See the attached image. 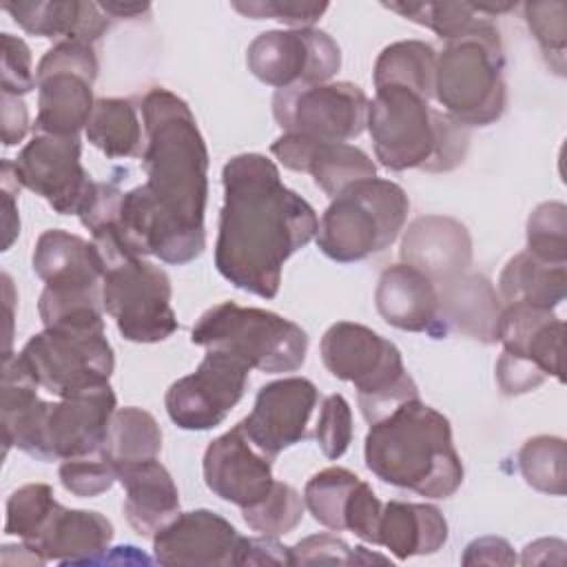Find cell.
Listing matches in <instances>:
<instances>
[{
  "instance_id": "1",
  "label": "cell",
  "mask_w": 567,
  "mask_h": 567,
  "mask_svg": "<svg viewBox=\"0 0 567 567\" xmlns=\"http://www.w3.org/2000/svg\"><path fill=\"white\" fill-rule=\"evenodd\" d=\"M146 182L122 195L106 233L126 255L188 264L206 248L208 148L188 104L164 86L142 97Z\"/></svg>"
},
{
  "instance_id": "2",
  "label": "cell",
  "mask_w": 567,
  "mask_h": 567,
  "mask_svg": "<svg viewBox=\"0 0 567 567\" xmlns=\"http://www.w3.org/2000/svg\"><path fill=\"white\" fill-rule=\"evenodd\" d=\"M224 206L215 266L235 288L275 299L284 264L317 235L315 208L281 182L261 153H241L221 168Z\"/></svg>"
},
{
  "instance_id": "3",
  "label": "cell",
  "mask_w": 567,
  "mask_h": 567,
  "mask_svg": "<svg viewBox=\"0 0 567 567\" xmlns=\"http://www.w3.org/2000/svg\"><path fill=\"white\" fill-rule=\"evenodd\" d=\"M363 456L377 478L425 498H447L463 483L452 425L421 399H410L370 423Z\"/></svg>"
},
{
  "instance_id": "4",
  "label": "cell",
  "mask_w": 567,
  "mask_h": 567,
  "mask_svg": "<svg viewBox=\"0 0 567 567\" xmlns=\"http://www.w3.org/2000/svg\"><path fill=\"white\" fill-rule=\"evenodd\" d=\"M374 155L390 171L447 173L465 162L470 128L405 86H381L368 104Z\"/></svg>"
},
{
  "instance_id": "5",
  "label": "cell",
  "mask_w": 567,
  "mask_h": 567,
  "mask_svg": "<svg viewBox=\"0 0 567 567\" xmlns=\"http://www.w3.org/2000/svg\"><path fill=\"white\" fill-rule=\"evenodd\" d=\"M505 53L492 18L436 55L434 97L465 128L494 124L507 106Z\"/></svg>"
},
{
  "instance_id": "6",
  "label": "cell",
  "mask_w": 567,
  "mask_h": 567,
  "mask_svg": "<svg viewBox=\"0 0 567 567\" xmlns=\"http://www.w3.org/2000/svg\"><path fill=\"white\" fill-rule=\"evenodd\" d=\"M319 352L332 377L354 385L368 423H377L401 403L419 399V388L408 374L399 348L368 326L332 323L321 337Z\"/></svg>"
},
{
  "instance_id": "7",
  "label": "cell",
  "mask_w": 567,
  "mask_h": 567,
  "mask_svg": "<svg viewBox=\"0 0 567 567\" xmlns=\"http://www.w3.org/2000/svg\"><path fill=\"white\" fill-rule=\"evenodd\" d=\"M408 213L410 199L399 184L381 177L354 182L321 215L317 246L339 264L368 259L399 237Z\"/></svg>"
},
{
  "instance_id": "8",
  "label": "cell",
  "mask_w": 567,
  "mask_h": 567,
  "mask_svg": "<svg viewBox=\"0 0 567 567\" xmlns=\"http://www.w3.org/2000/svg\"><path fill=\"white\" fill-rule=\"evenodd\" d=\"M190 341L206 350H221L250 370L279 374L303 365L308 334L295 321L264 308L221 301L195 321Z\"/></svg>"
},
{
  "instance_id": "9",
  "label": "cell",
  "mask_w": 567,
  "mask_h": 567,
  "mask_svg": "<svg viewBox=\"0 0 567 567\" xmlns=\"http://www.w3.org/2000/svg\"><path fill=\"white\" fill-rule=\"evenodd\" d=\"M18 354L35 383L60 399L109 385L115 368L104 323L44 328Z\"/></svg>"
},
{
  "instance_id": "10",
  "label": "cell",
  "mask_w": 567,
  "mask_h": 567,
  "mask_svg": "<svg viewBox=\"0 0 567 567\" xmlns=\"http://www.w3.org/2000/svg\"><path fill=\"white\" fill-rule=\"evenodd\" d=\"M31 266L44 281L38 301L44 326L104 308V261L93 241L62 228H49L35 241Z\"/></svg>"
},
{
  "instance_id": "11",
  "label": "cell",
  "mask_w": 567,
  "mask_h": 567,
  "mask_svg": "<svg viewBox=\"0 0 567 567\" xmlns=\"http://www.w3.org/2000/svg\"><path fill=\"white\" fill-rule=\"evenodd\" d=\"M168 275L144 257L124 255L104 264L102 306L120 334L133 343H157L177 330Z\"/></svg>"
},
{
  "instance_id": "12",
  "label": "cell",
  "mask_w": 567,
  "mask_h": 567,
  "mask_svg": "<svg viewBox=\"0 0 567 567\" xmlns=\"http://www.w3.org/2000/svg\"><path fill=\"white\" fill-rule=\"evenodd\" d=\"M565 323L554 310L527 303L503 306L498 319L496 381L505 396L536 390L547 377L563 381Z\"/></svg>"
},
{
  "instance_id": "13",
  "label": "cell",
  "mask_w": 567,
  "mask_h": 567,
  "mask_svg": "<svg viewBox=\"0 0 567 567\" xmlns=\"http://www.w3.org/2000/svg\"><path fill=\"white\" fill-rule=\"evenodd\" d=\"M93 44L55 42L38 62L35 133L78 135L93 113V84L97 80Z\"/></svg>"
},
{
  "instance_id": "14",
  "label": "cell",
  "mask_w": 567,
  "mask_h": 567,
  "mask_svg": "<svg viewBox=\"0 0 567 567\" xmlns=\"http://www.w3.org/2000/svg\"><path fill=\"white\" fill-rule=\"evenodd\" d=\"M368 104L370 100L361 86L352 82H326L279 89L272 97V115L284 133L346 142L363 133Z\"/></svg>"
},
{
  "instance_id": "15",
  "label": "cell",
  "mask_w": 567,
  "mask_h": 567,
  "mask_svg": "<svg viewBox=\"0 0 567 567\" xmlns=\"http://www.w3.org/2000/svg\"><path fill=\"white\" fill-rule=\"evenodd\" d=\"M248 71L279 89L326 84L341 66L339 44L321 29H272L259 33L246 51Z\"/></svg>"
},
{
  "instance_id": "16",
  "label": "cell",
  "mask_w": 567,
  "mask_h": 567,
  "mask_svg": "<svg viewBox=\"0 0 567 567\" xmlns=\"http://www.w3.org/2000/svg\"><path fill=\"white\" fill-rule=\"evenodd\" d=\"M250 368L221 350H208L195 372L171 383L164 396L168 419L190 432L217 427L241 401Z\"/></svg>"
},
{
  "instance_id": "17",
  "label": "cell",
  "mask_w": 567,
  "mask_h": 567,
  "mask_svg": "<svg viewBox=\"0 0 567 567\" xmlns=\"http://www.w3.org/2000/svg\"><path fill=\"white\" fill-rule=\"evenodd\" d=\"M78 135L35 133L13 162L20 186L44 197L58 215H80L95 179L82 166Z\"/></svg>"
},
{
  "instance_id": "18",
  "label": "cell",
  "mask_w": 567,
  "mask_h": 567,
  "mask_svg": "<svg viewBox=\"0 0 567 567\" xmlns=\"http://www.w3.org/2000/svg\"><path fill=\"white\" fill-rule=\"evenodd\" d=\"M317 385L306 377H284L259 388L250 414L239 421L246 436L272 461L288 447L310 439Z\"/></svg>"
},
{
  "instance_id": "19",
  "label": "cell",
  "mask_w": 567,
  "mask_h": 567,
  "mask_svg": "<svg viewBox=\"0 0 567 567\" xmlns=\"http://www.w3.org/2000/svg\"><path fill=\"white\" fill-rule=\"evenodd\" d=\"M244 538L213 509L179 512L153 536V554L168 567H230L239 565Z\"/></svg>"
},
{
  "instance_id": "20",
  "label": "cell",
  "mask_w": 567,
  "mask_h": 567,
  "mask_svg": "<svg viewBox=\"0 0 567 567\" xmlns=\"http://www.w3.org/2000/svg\"><path fill=\"white\" fill-rule=\"evenodd\" d=\"M202 472L206 487L239 509L264 501L275 485L272 458L246 436L241 423L208 443Z\"/></svg>"
},
{
  "instance_id": "21",
  "label": "cell",
  "mask_w": 567,
  "mask_h": 567,
  "mask_svg": "<svg viewBox=\"0 0 567 567\" xmlns=\"http://www.w3.org/2000/svg\"><path fill=\"white\" fill-rule=\"evenodd\" d=\"M117 399L111 385L49 403L44 421V463L66 461L104 450Z\"/></svg>"
},
{
  "instance_id": "22",
  "label": "cell",
  "mask_w": 567,
  "mask_h": 567,
  "mask_svg": "<svg viewBox=\"0 0 567 567\" xmlns=\"http://www.w3.org/2000/svg\"><path fill=\"white\" fill-rule=\"evenodd\" d=\"M270 153L286 168L308 173L330 199H334L354 182L377 177V166L370 155L348 142H326L284 133L272 142Z\"/></svg>"
},
{
  "instance_id": "23",
  "label": "cell",
  "mask_w": 567,
  "mask_h": 567,
  "mask_svg": "<svg viewBox=\"0 0 567 567\" xmlns=\"http://www.w3.org/2000/svg\"><path fill=\"white\" fill-rule=\"evenodd\" d=\"M401 261L425 272L436 286L463 272L472 264V237L465 224L447 215L416 217L401 239Z\"/></svg>"
},
{
  "instance_id": "24",
  "label": "cell",
  "mask_w": 567,
  "mask_h": 567,
  "mask_svg": "<svg viewBox=\"0 0 567 567\" xmlns=\"http://www.w3.org/2000/svg\"><path fill=\"white\" fill-rule=\"evenodd\" d=\"M374 303L385 323L405 332H427L443 339L439 286L421 270L408 264L385 268L377 281Z\"/></svg>"
},
{
  "instance_id": "25",
  "label": "cell",
  "mask_w": 567,
  "mask_h": 567,
  "mask_svg": "<svg viewBox=\"0 0 567 567\" xmlns=\"http://www.w3.org/2000/svg\"><path fill=\"white\" fill-rule=\"evenodd\" d=\"M111 540L113 525L104 514L58 505L42 534L27 547L42 563L55 560L62 565H89L102 560Z\"/></svg>"
},
{
  "instance_id": "26",
  "label": "cell",
  "mask_w": 567,
  "mask_h": 567,
  "mask_svg": "<svg viewBox=\"0 0 567 567\" xmlns=\"http://www.w3.org/2000/svg\"><path fill=\"white\" fill-rule=\"evenodd\" d=\"M38 383L20 354L4 357L2 368V434L4 452L13 445L35 461H44V421L49 403L38 396Z\"/></svg>"
},
{
  "instance_id": "27",
  "label": "cell",
  "mask_w": 567,
  "mask_h": 567,
  "mask_svg": "<svg viewBox=\"0 0 567 567\" xmlns=\"http://www.w3.org/2000/svg\"><path fill=\"white\" fill-rule=\"evenodd\" d=\"M2 9L27 33L58 42L93 44L111 27L100 4L84 0H16L2 2Z\"/></svg>"
},
{
  "instance_id": "28",
  "label": "cell",
  "mask_w": 567,
  "mask_h": 567,
  "mask_svg": "<svg viewBox=\"0 0 567 567\" xmlns=\"http://www.w3.org/2000/svg\"><path fill=\"white\" fill-rule=\"evenodd\" d=\"M439 306L445 334L456 330L485 346L498 341L503 303L485 275L463 272L445 284H439Z\"/></svg>"
},
{
  "instance_id": "29",
  "label": "cell",
  "mask_w": 567,
  "mask_h": 567,
  "mask_svg": "<svg viewBox=\"0 0 567 567\" xmlns=\"http://www.w3.org/2000/svg\"><path fill=\"white\" fill-rule=\"evenodd\" d=\"M117 481L126 492L124 516L140 536L153 538L179 514L177 485L157 458L120 470Z\"/></svg>"
},
{
  "instance_id": "30",
  "label": "cell",
  "mask_w": 567,
  "mask_h": 567,
  "mask_svg": "<svg viewBox=\"0 0 567 567\" xmlns=\"http://www.w3.org/2000/svg\"><path fill=\"white\" fill-rule=\"evenodd\" d=\"M447 536V520L434 505L388 501L381 509L377 545H383L399 560L436 554Z\"/></svg>"
},
{
  "instance_id": "31",
  "label": "cell",
  "mask_w": 567,
  "mask_h": 567,
  "mask_svg": "<svg viewBox=\"0 0 567 567\" xmlns=\"http://www.w3.org/2000/svg\"><path fill=\"white\" fill-rule=\"evenodd\" d=\"M567 292L565 264H549L529 250L514 255L498 277V299L503 306L527 303L554 310Z\"/></svg>"
},
{
  "instance_id": "32",
  "label": "cell",
  "mask_w": 567,
  "mask_h": 567,
  "mask_svg": "<svg viewBox=\"0 0 567 567\" xmlns=\"http://www.w3.org/2000/svg\"><path fill=\"white\" fill-rule=\"evenodd\" d=\"M86 140L111 159L144 153L137 106L126 97H100L86 124Z\"/></svg>"
},
{
  "instance_id": "33",
  "label": "cell",
  "mask_w": 567,
  "mask_h": 567,
  "mask_svg": "<svg viewBox=\"0 0 567 567\" xmlns=\"http://www.w3.org/2000/svg\"><path fill=\"white\" fill-rule=\"evenodd\" d=\"M383 7L432 29L445 42L472 33L487 18L512 11V2H385Z\"/></svg>"
},
{
  "instance_id": "34",
  "label": "cell",
  "mask_w": 567,
  "mask_h": 567,
  "mask_svg": "<svg viewBox=\"0 0 567 567\" xmlns=\"http://www.w3.org/2000/svg\"><path fill=\"white\" fill-rule=\"evenodd\" d=\"M162 450V430L155 416L142 408L126 405L113 412L104 454L113 463L115 472L131 465L153 461Z\"/></svg>"
},
{
  "instance_id": "35",
  "label": "cell",
  "mask_w": 567,
  "mask_h": 567,
  "mask_svg": "<svg viewBox=\"0 0 567 567\" xmlns=\"http://www.w3.org/2000/svg\"><path fill=\"white\" fill-rule=\"evenodd\" d=\"M436 51L423 40H401L385 47L374 62V89L405 86L423 97L434 95Z\"/></svg>"
},
{
  "instance_id": "36",
  "label": "cell",
  "mask_w": 567,
  "mask_h": 567,
  "mask_svg": "<svg viewBox=\"0 0 567 567\" xmlns=\"http://www.w3.org/2000/svg\"><path fill=\"white\" fill-rule=\"evenodd\" d=\"M518 472L529 487L543 494L567 492V447L560 436L538 434L527 439L516 454Z\"/></svg>"
},
{
  "instance_id": "37",
  "label": "cell",
  "mask_w": 567,
  "mask_h": 567,
  "mask_svg": "<svg viewBox=\"0 0 567 567\" xmlns=\"http://www.w3.org/2000/svg\"><path fill=\"white\" fill-rule=\"evenodd\" d=\"M359 481L346 467H326L310 476L303 487V503L312 518L332 532H346V507Z\"/></svg>"
},
{
  "instance_id": "38",
  "label": "cell",
  "mask_w": 567,
  "mask_h": 567,
  "mask_svg": "<svg viewBox=\"0 0 567 567\" xmlns=\"http://www.w3.org/2000/svg\"><path fill=\"white\" fill-rule=\"evenodd\" d=\"M53 487L47 483H29L18 487L7 501L4 534L18 536L24 545H31L58 509Z\"/></svg>"
},
{
  "instance_id": "39",
  "label": "cell",
  "mask_w": 567,
  "mask_h": 567,
  "mask_svg": "<svg viewBox=\"0 0 567 567\" xmlns=\"http://www.w3.org/2000/svg\"><path fill=\"white\" fill-rule=\"evenodd\" d=\"M303 507V496L292 485L275 481L270 494L257 505L241 509V516L252 532L261 536H281L301 523Z\"/></svg>"
},
{
  "instance_id": "40",
  "label": "cell",
  "mask_w": 567,
  "mask_h": 567,
  "mask_svg": "<svg viewBox=\"0 0 567 567\" xmlns=\"http://www.w3.org/2000/svg\"><path fill=\"white\" fill-rule=\"evenodd\" d=\"M527 250L549 264H567V206L543 202L527 219Z\"/></svg>"
},
{
  "instance_id": "41",
  "label": "cell",
  "mask_w": 567,
  "mask_h": 567,
  "mask_svg": "<svg viewBox=\"0 0 567 567\" xmlns=\"http://www.w3.org/2000/svg\"><path fill=\"white\" fill-rule=\"evenodd\" d=\"M525 22L540 44L547 64L563 75L565 71V38H567V7L560 0L525 2Z\"/></svg>"
},
{
  "instance_id": "42",
  "label": "cell",
  "mask_w": 567,
  "mask_h": 567,
  "mask_svg": "<svg viewBox=\"0 0 567 567\" xmlns=\"http://www.w3.org/2000/svg\"><path fill=\"white\" fill-rule=\"evenodd\" d=\"M60 483L66 492L80 498H91L97 496L117 481V472L109 456L102 452L78 456V458H66L60 463L58 470Z\"/></svg>"
},
{
  "instance_id": "43",
  "label": "cell",
  "mask_w": 567,
  "mask_h": 567,
  "mask_svg": "<svg viewBox=\"0 0 567 567\" xmlns=\"http://www.w3.org/2000/svg\"><path fill=\"white\" fill-rule=\"evenodd\" d=\"M292 565H357V563H388V558L368 554L365 547H348V543L332 534H315L306 536L297 545L290 547Z\"/></svg>"
},
{
  "instance_id": "44",
  "label": "cell",
  "mask_w": 567,
  "mask_h": 567,
  "mask_svg": "<svg viewBox=\"0 0 567 567\" xmlns=\"http://www.w3.org/2000/svg\"><path fill=\"white\" fill-rule=\"evenodd\" d=\"M352 410L341 394H330L323 399L317 419V443L326 458H341L352 443Z\"/></svg>"
},
{
  "instance_id": "45",
  "label": "cell",
  "mask_w": 567,
  "mask_h": 567,
  "mask_svg": "<svg viewBox=\"0 0 567 567\" xmlns=\"http://www.w3.org/2000/svg\"><path fill=\"white\" fill-rule=\"evenodd\" d=\"M235 11L252 20H277L292 29L312 27L326 11L328 2H295V0H235Z\"/></svg>"
},
{
  "instance_id": "46",
  "label": "cell",
  "mask_w": 567,
  "mask_h": 567,
  "mask_svg": "<svg viewBox=\"0 0 567 567\" xmlns=\"http://www.w3.org/2000/svg\"><path fill=\"white\" fill-rule=\"evenodd\" d=\"M0 93L11 95H24L33 89H38L33 62H31V49L22 38H16L11 33H2V71H0Z\"/></svg>"
},
{
  "instance_id": "47",
  "label": "cell",
  "mask_w": 567,
  "mask_h": 567,
  "mask_svg": "<svg viewBox=\"0 0 567 567\" xmlns=\"http://www.w3.org/2000/svg\"><path fill=\"white\" fill-rule=\"evenodd\" d=\"M381 509H383V503L377 498L372 487L365 481H359L346 507V516H343L346 529L359 536L361 540L377 545Z\"/></svg>"
},
{
  "instance_id": "48",
  "label": "cell",
  "mask_w": 567,
  "mask_h": 567,
  "mask_svg": "<svg viewBox=\"0 0 567 567\" xmlns=\"http://www.w3.org/2000/svg\"><path fill=\"white\" fill-rule=\"evenodd\" d=\"M18 190H20V182L16 177V171H13V162L11 159H2V166H0V193H2V206H4V217H2L4 241H2V250L11 248L13 239L20 233V217H18V208H16Z\"/></svg>"
},
{
  "instance_id": "49",
  "label": "cell",
  "mask_w": 567,
  "mask_h": 567,
  "mask_svg": "<svg viewBox=\"0 0 567 567\" xmlns=\"http://www.w3.org/2000/svg\"><path fill=\"white\" fill-rule=\"evenodd\" d=\"M461 563L463 565H514L516 554L505 538L481 536L465 547Z\"/></svg>"
},
{
  "instance_id": "50",
  "label": "cell",
  "mask_w": 567,
  "mask_h": 567,
  "mask_svg": "<svg viewBox=\"0 0 567 567\" xmlns=\"http://www.w3.org/2000/svg\"><path fill=\"white\" fill-rule=\"evenodd\" d=\"M239 565H292L290 547L281 545L277 536L244 538Z\"/></svg>"
},
{
  "instance_id": "51",
  "label": "cell",
  "mask_w": 567,
  "mask_h": 567,
  "mask_svg": "<svg viewBox=\"0 0 567 567\" xmlns=\"http://www.w3.org/2000/svg\"><path fill=\"white\" fill-rule=\"evenodd\" d=\"M0 111H2V144L13 146L24 140L29 131V111L20 95L0 93Z\"/></svg>"
},
{
  "instance_id": "52",
  "label": "cell",
  "mask_w": 567,
  "mask_h": 567,
  "mask_svg": "<svg viewBox=\"0 0 567 567\" xmlns=\"http://www.w3.org/2000/svg\"><path fill=\"white\" fill-rule=\"evenodd\" d=\"M111 20H133L151 11L148 2H97Z\"/></svg>"
}]
</instances>
